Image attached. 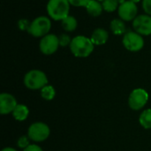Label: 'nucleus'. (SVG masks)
I'll list each match as a JSON object with an SVG mask.
<instances>
[{
    "label": "nucleus",
    "instance_id": "nucleus-1",
    "mask_svg": "<svg viewBox=\"0 0 151 151\" xmlns=\"http://www.w3.org/2000/svg\"><path fill=\"white\" fill-rule=\"evenodd\" d=\"M70 50L77 58H87L93 52L94 43L90 38L83 35H78L72 39Z\"/></svg>",
    "mask_w": 151,
    "mask_h": 151
},
{
    "label": "nucleus",
    "instance_id": "nucleus-2",
    "mask_svg": "<svg viewBox=\"0 0 151 151\" xmlns=\"http://www.w3.org/2000/svg\"><path fill=\"white\" fill-rule=\"evenodd\" d=\"M70 3L68 0H49L47 12L54 20H63L69 14Z\"/></svg>",
    "mask_w": 151,
    "mask_h": 151
},
{
    "label": "nucleus",
    "instance_id": "nucleus-3",
    "mask_svg": "<svg viewBox=\"0 0 151 151\" xmlns=\"http://www.w3.org/2000/svg\"><path fill=\"white\" fill-rule=\"evenodd\" d=\"M48 83L46 74L40 70H31L24 77L25 86L32 90L42 89Z\"/></svg>",
    "mask_w": 151,
    "mask_h": 151
},
{
    "label": "nucleus",
    "instance_id": "nucleus-4",
    "mask_svg": "<svg viewBox=\"0 0 151 151\" xmlns=\"http://www.w3.org/2000/svg\"><path fill=\"white\" fill-rule=\"evenodd\" d=\"M51 22L48 17L40 16L35 19L29 25L28 32L34 37H43L50 32Z\"/></svg>",
    "mask_w": 151,
    "mask_h": 151
},
{
    "label": "nucleus",
    "instance_id": "nucleus-5",
    "mask_svg": "<svg viewBox=\"0 0 151 151\" xmlns=\"http://www.w3.org/2000/svg\"><path fill=\"white\" fill-rule=\"evenodd\" d=\"M50 127L42 122H36L32 124L28 128V137L34 142H43L50 136Z\"/></svg>",
    "mask_w": 151,
    "mask_h": 151
},
{
    "label": "nucleus",
    "instance_id": "nucleus-6",
    "mask_svg": "<svg viewBox=\"0 0 151 151\" xmlns=\"http://www.w3.org/2000/svg\"><path fill=\"white\" fill-rule=\"evenodd\" d=\"M123 45L130 51L135 52L141 50L144 46V40L142 36L136 32H127L123 36Z\"/></svg>",
    "mask_w": 151,
    "mask_h": 151
},
{
    "label": "nucleus",
    "instance_id": "nucleus-7",
    "mask_svg": "<svg viewBox=\"0 0 151 151\" xmlns=\"http://www.w3.org/2000/svg\"><path fill=\"white\" fill-rule=\"evenodd\" d=\"M148 100V92L143 88H136L131 92L128 98V104L132 110L139 111L146 105Z\"/></svg>",
    "mask_w": 151,
    "mask_h": 151
},
{
    "label": "nucleus",
    "instance_id": "nucleus-8",
    "mask_svg": "<svg viewBox=\"0 0 151 151\" xmlns=\"http://www.w3.org/2000/svg\"><path fill=\"white\" fill-rule=\"evenodd\" d=\"M59 46L58 37L53 34H48L40 41L39 48L42 53L45 55H51L55 53Z\"/></svg>",
    "mask_w": 151,
    "mask_h": 151
},
{
    "label": "nucleus",
    "instance_id": "nucleus-9",
    "mask_svg": "<svg viewBox=\"0 0 151 151\" xmlns=\"http://www.w3.org/2000/svg\"><path fill=\"white\" fill-rule=\"evenodd\" d=\"M133 27L134 31L141 35H151V16L148 14L137 16L133 20Z\"/></svg>",
    "mask_w": 151,
    "mask_h": 151
},
{
    "label": "nucleus",
    "instance_id": "nucleus-10",
    "mask_svg": "<svg viewBox=\"0 0 151 151\" xmlns=\"http://www.w3.org/2000/svg\"><path fill=\"white\" fill-rule=\"evenodd\" d=\"M138 8L136 4L132 1H125L119 6V16L122 20L130 21L136 18Z\"/></svg>",
    "mask_w": 151,
    "mask_h": 151
},
{
    "label": "nucleus",
    "instance_id": "nucleus-11",
    "mask_svg": "<svg viewBox=\"0 0 151 151\" xmlns=\"http://www.w3.org/2000/svg\"><path fill=\"white\" fill-rule=\"evenodd\" d=\"M16 98L8 93H3L0 95V113L8 114L12 112L17 106Z\"/></svg>",
    "mask_w": 151,
    "mask_h": 151
},
{
    "label": "nucleus",
    "instance_id": "nucleus-12",
    "mask_svg": "<svg viewBox=\"0 0 151 151\" xmlns=\"http://www.w3.org/2000/svg\"><path fill=\"white\" fill-rule=\"evenodd\" d=\"M108 38H109V34L104 28L95 29L90 37L94 45H103L106 43V42L108 41Z\"/></svg>",
    "mask_w": 151,
    "mask_h": 151
},
{
    "label": "nucleus",
    "instance_id": "nucleus-13",
    "mask_svg": "<svg viewBox=\"0 0 151 151\" xmlns=\"http://www.w3.org/2000/svg\"><path fill=\"white\" fill-rule=\"evenodd\" d=\"M85 7H86L87 12H88V14L93 17H97V16L101 15V13L104 10L103 4H101L100 2L97 0H90Z\"/></svg>",
    "mask_w": 151,
    "mask_h": 151
},
{
    "label": "nucleus",
    "instance_id": "nucleus-14",
    "mask_svg": "<svg viewBox=\"0 0 151 151\" xmlns=\"http://www.w3.org/2000/svg\"><path fill=\"white\" fill-rule=\"evenodd\" d=\"M29 115V110L26 105L23 104H18L14 111H12L13 118L18 121H23L27 119Z\"/></svg>",
    "mask_w": 151,
    "mask_h": 151
},
{
    "label": "nucleus",
    "instance_id": "nucleus-15",
    "mask_svg": "<svg viewBox=\"0 0 151 151\" xmlns=\"http://www.w3.org/2000/svg\"><path fill=\"white\" fill-rule=\"evenodd\" d=\"M111 29L112 33L116 35H125L127 33V28L124 21L120 19H115L111 20Z\"/></svg>",
    "mask_w": 151,
    "mask_h": 151
},
{
    "label": "nucleus",
    "instance_id": "nucleus-16",
    "mask_svg": "<svg viewBox=\"0 0 151 151\" xmlns=\"http://www.w3.org/2000/svg\"><path fill=\"white\" fill-rule=\"evenodd\" d=\"M62 27L67 32H73L77 27V20L74 17L68 15L62 20Z\"/></svg>",
    "mask_w": 151,
    "mask_h": 151
},
{
    "label": "nucleus",
    "instance_id": "nucleus-17",
    "mask_svg": "<svg viewBox=\"0 0 151 151\" xmlns=\"http://www.w3.org/2000/svg\"><path fill=\"white\" fill-rule=\"evenodd\" d=\"M140 124L146 129H151V109L145 110L139 118Z\"/></svg>",
    "mask_w": 151,
    "mask_h": 151
},
{
    "label": "nucleus",
    "instance_id": "nucleus-18",
    "mask_svg": "<svg viewBox=\"0 0 151 151\" xmlns=\"http://www.w3.org/2000/svg\"><path fill=\"white\" fill-rule=\"evenodd\" d=\"M56 95V91L54 89V88L50 85H46L45 87H43L41 89V96L43 99L47 100V101H50L55 97Z\"/></svg>",
    "mask_w": 151,
    "mask_h": 151
},
{
    "label": "nucleus",
    "instance_id": "nucleus-19",
    "mask_svg": "<svg viewBox=\"0 0 151 151\" xmlns=\"http://www.w3.org/2000/svg\"><path fill=\"white\" fill-rule=\"evenodd\" d=\"M119 0H104L102 4L104 10L108 12H114L117 8H119Z\"/></svg>",
    "mask_w": 151,
    "mask_h": 151
},
{
    "label": "nucleus",
    "instance_id": "nucleus-20",
    "mask_svg": "<svg viewBox=\"0 0 151 151\" xmlns=\"http://www.w3.org/2000/svg\"><path fill=\"white\" fill-rule=\"evenodd\" d=\"M58 40H59V45L60 46H67V45H70L71 44V42H72V39L70 38V36L68 35H65V34H62L58 37Z\"/></svg>",
    "mask_w": 151,
    "mask_h": 151
},
{
    "label": "nucleus",
    "instance_id": "nucleus-21",
    "mask_svg": "<svg viewBox=\"0 0 151 151\" xmlns=\"http://www.w3.org/2000/svg\"><path fill=\"white\" fill-rule=\"evenodd\" d=\"M68 1H69L70 4L73 6L82 7V6H86L90 0H68Z\"/></svg>",
    "mask_w": 151,
    "mask_h": 151
},
{
    "label": "nucleus",
    "instance_id": "nucleus-22",
    "mask_svg": "<svg viewBox=\"0 0 151 151\" xmlns=\"http://www.w3.org/2000/svg\"><path fill=\"white\" fill-rule=\"evenodd\" d=\"M18 146L21 149H26L29 146V141L27 136H21L18 140Z\"/></svg>",
    "mask_w": 151,
    "mask_h": 151
},
{
    "label": "nucleus",
    "instance_id": "nucleus-23",
    "mask_svg": "<svg viewBox=\"0 0 151 151\" xmlns=\"http://www.w3.org/2000/svg\"><path fill=\"white\" fill-rule=\"evenodd\" d=\"M142 7L148 15H151V0H142Z\"/></svg>",
    "mask_w": 151,
    "mask_h": 151
},
{
    "label": "nucleus",
    "instance_id": "nucleus-24",
    "mask_svg": "<svg viewBox=\"0 0 151 151\" xmlns=\"http://www.w3.org/2000/svg\"><path fill=\"white\" fill-rule=\"evenodd\" d=\"M24 151H42V150L39 146L35 144H32V145H29L27 148L24 149Z\"/></svg>",
    "mask_w": 151,
    "mask_h": 151
},
{
    "label": "nucleus",
    "instance_id": "nucleus-25",
    "mask_svg": "<svg viewBox=\"0 0 151 151\" xmlns=\"http://www.w3.org/2000/svg\"><path fill=\"white\" fill-rule=\"evenodd\" d=\"M2 151H17L16 150H14V149H12V148H5V149H4Z\"/></svg>",
    "mask_w": 151,
    "mask_h": 151
},
{
    "label": "nucleus",
    "instance_id": "nucleus-26",
    "mask_svg": "<svg viewBox=\"0 0 151 151\" xmlns=\"http://www.w3.org/2000/svg\"><path fill=\"white\" fill-rule=\"evenodd\" d=\"M130 1H132V2H134V3H135V4H136V3H139L141 0H130Z\"/></svg>",
    "mask_w": 151,
    "mask_h": 151
},
{
    "label": "nucleus",
    "instance_id": "nucleus-27",
    "mask_svg": "<svg viewBox=\"0 0 151 151\" xmlns=\"http://www.w3.org/2000/svg\"><path fill=\"white\" fill-rule=\"evenodd\" d=\"M97 1H99V2H100V1H102V2H103L104 0H97Z\"/></svg>",
    "mask_w": 151,
    "mask_h": 151
}]
</instances>
